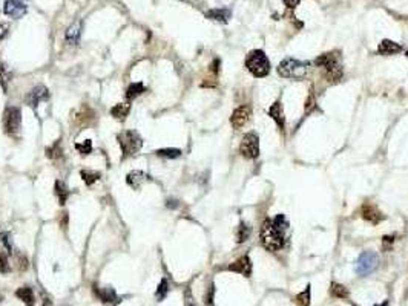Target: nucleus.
<instances>
[{
  "instance_id": "nucleus-1",
  "label": "nucleus",
  "mask_w": 408,
  "mask_h": 306,
  "mask_svg": "<svg viewBox=\"0 0 408 306\" xmlns=\"http://www.w3.org/2000/svg\"><path fill=\"white\" fill-rule=\"evenodd\" d=\"M259 240H261V245L266 248L267 251H278L284 246L285 240H284V233L279 232V230L275 226L273 220L270 219H266L261 226V232H259Z\"/></svg>"
},
{
  "instance_id": "nucleus-2",
  "label": "nucleus",
  "mask_w": 408,
  "mask_h": 306,
  "mask_svg": "<svg viewBox=\"0 0 408 306\" xmlns=\"http://www.w3.org/2000/svg\"><path fill=\"white\" fill-rule=\"evenodd\" d=\"M278 74L284 78H293V80H302L310 72V63L296 60V58H284L278 64Z\"/></svg>"
},
{
  "instance_id": "nucleus-3",
  "label": "nucleus",
  "mask_w": 408,
  "mask_h": 306,
  "mask_svg": "<svg viewBox=\"0 0 408 306\" xmlns=\"http://www.w3.org/2000/svg\"><path fill=\"white\" fill-rule=\"evenodd\" d=\"M316 66L324 68L325 76L330 82H339L342 78V68L339 62V56L336 52H327L316 58Z\"/></svg>"
},
{
  "instance_id": "nucleus-4",
  "label": "nucleus",
  "mask_w": 408,
  "mask_h": 306,
  "mask_svg": "<svg viewBox=\"0 0 408 306\" xmlns=\"http://www.w3.org/2000/svg\"><path fill=\"white\" fill-rule=\"evenodd\" d=\"M246 68L256 78H262V76H266L270 72V62L262 50L255 49L246 58Z\"/></svg>"
},
{
  "instance_id": "nucleus-5",
  "label": "nucleus",
  "mask_w": 408,
  "mask_h": 306,
  "mask_svg": "<svg viewBox=\"0 0 408 306\" xmlns=\"http://www.w3.org/2000/svg\"><path fill=\"white\" fill-rule=\"evenodd\" d=\"M118 140V144L122 147V152H123V156H131V155H135V153L140 152L141 146H143V140L141 136L135 132V130H123L117 136Z\"/></svg>"
},
{
  "instance_id": "nucleus-6",
  "label": "nucleus",
  "mask_w": 408,
  "mask_h": 306,
  "mask_svg": "<svg viewBox=\"0 0 408 306\" xmlns=\"http://www.w3.org/2000/svg\"><path fill=\"white\" fill-rule=\"evenodd\" d=\"M379 266V258L374 251H364L359 259L356 260V265H354V271L357 276L361 277H365L371 272H374Z\"/></svg>"
},
{
  "instance_id": "nucleus-7",
  "label": "nucleus",
  "mask_w": 408,
  "mask_h": 306,
  "mask_svg": "<svg viewBox=\"0 0 408 306\" xmlns=\"http://www.w3.org/2000/svg\"><path fill=\"white\" fill-rule=\"evenodd\" d=\"M4 129L8 135L16 136L22 129V112L19 108H8L4 115Z\"/></svg>"
},
{
  "instance_id": "nucleus-8",
  "label": "nucleus",
  "mask_w": 408,
  "mask_h": 306,
  "mask_svg": "<svg viewBox=\"0 0 408 306\" xmlns=\"http://www.w3.org/2000/svg\"><path fill=\"white\" fill-rule=\"evenodd\" d=\"M239 152L241 155L247 160H255L259 156V138L256 134L250 132L247 135H244L241 146H239Z\"/></svg>"
},
{
  "instance_id": "nucleus-9",
  "label": "nucleus",
  "mask_w": 408,
  "mask_h": 306,
  "mask_svg": "<svg viewBox=\"0 0 408 306\" xmlns=\"http://www.w3.org/2000/svg\"><path fill=\"white\" fill-rule=\"evenodd\" d=\"M28 11V4L27 0H5L4 4V12L5 16L17 20L20 17H23Z\"/></svg>"
},
{
  "instance_id": "nucleus-10",
  "label": "nucleus",
  "mask_w": 408,
  "mask_h": 306,
  "mask_svg": "<svg viewBox=\"0 0 408 306\" xmlns=\"http://www.w3.org/2000/svg\"><path fill=\"white\" fill-rule=\"evenodd\" d=\"M250 115H252V109L250 106H239L233 110L232 116H230V124L233 129H241L247 124V121L250 120Z\"/></svg>"
},
{
  "instance_id": "nucleus-11",
  "label": "nucleus",
  "mask_w": 408,
  "mask_h": 306,
  "mask_svg": "<svg viewBox=\"0 0 408 306\" xmlns=\"http://www.w3.org/2000/svg\"><path fill=\"white\" fill-rule=\"evenodd\" d=\"M48 98H50V90H48L45 86H36L33 88L28 95L25 96V101H27V104L31 106V108H37L40 103H43V101H46Z\"/></svg>"
},
{
  "instance_id": "nucleus-12",
  "label": "nucleus",
  "mask_w": 408,
  "mask_h": 306,
  "mask_svg": "<svg viewBox=\"0 0 408 306\" xmlns=\"http://www.w3.org/2000/svg\"><path fill=\"white\" fill-rule=\"evenodd\" d=\"M229 271L238 272V274H241L244 277H250V274H252V260H250V258L249 256L239 258L238 260H235L233 264L229 265Z\"/></svg>"
},
{
  "instance_id": "nucleus-13",
  "label": "nucleus",
  "mask_w": 408,
  "mask_h": 306,
  "mask_svg": "<svg viewBox=\"0 0 408 306\" xmlns=\"http://www.w3.org/2000/svg\"><path fill=\"white\" fill-rule=\"evenodd\" d=\"M362 218L364 220L373 224V225H377L379 222H382L383 219H385V216H383L376 206H373V204H364V207H362Z\"/></svg>"
},
{
  "instance_id": "nucleus-14",
  "label": "nucleus",
  "mask_w": 408,
  "mask_h": 306,
  "mask_svg": "<svg viewBox=\"0 0 408 306\" xmlns=\"http://www.w3.org/2000/svg\"><path fill=\"white\" fill-rule=\"evenodd\" d=\"M151 180V176L146 174L145 172H141V170H134L131 172L128 176H126V182L129 187H132L134 190H140L143 187V184L148 182Z\"/></svg>"
},
{
  "instance_id": "nucleus-15",
  "label": "nucleus",
  "mask_w": 408,
  "mask_h": 306,
  "mask_svg": "<svg viewBox=\"0 0 408 306\" xmlns=\"http://www.w3.org/2000/svg\"><path fill=\"white\" fill-rule=\"evenodd\" d=\"M94 292H95V296L99 297V300L102 303H105V304H114V303L118 302V296H117L114 288H109V286L99 288V286L94 285Z\"/></svg>"
},
{
  "instance_id": "nucleus-16",
  "label": "nucleus",
  "mask_w": 408,
  "mask_h": 306,
  "mask_svg": "<svg viewBox=\"0 0 408 306\" xmlns=\"http://www.w3.org/2000/svg\"><path fill=\"white\" fill-rule=\"evenodd\" d=\"M377 52H379L380 56H396V54L402 52V46H400L399 43L393 42V40L385 38V40H382V42L379 43Z\"/></svg>"
},
{
  "instance_id": "nucleus-17",
  "label": "nucleus",
  "mask_w": 408,
  "mask_h": 306,
  "mask_svg": "<svg viewBox=\"0 0 408 306\" xmlns=\"http://www.w3.org/2000/svg\"><path fill=\"white\" fill-rule=\"evenodd\" d=\"M82 30H83V22L77 20L76 23H73L66 31V42L69 44H79L80 37H82Z\"/></svg>"
},
{
  "instance_id": "nucleus-18",
  "label": "nucleus",
  "mask_w": 408,
  "mask_h": 306,
  "mask_svg": "<svg viewBox=\"0 0 408 306\" xmlns=\"http://www.w3.org/2000/svg\"><path fill=\"white\" fill-rule=\"evenodd\" d=\"M269 115L270 118L276 122V126L279 127L281 130H284V126H285V116H284V108L281 104V101H276L273 103L269 109Z\"/></svg>"
},
{
  "instance_id": "nucleus-19",
  "label": "nucleus",
  "mask_w": 408,
  "mask_h": 306,
  "mask_svg": "<svg viewBox=\"0 0 408 306\" xmlns=\"http://www.w3.org/2000/svg\"><path fill=\"white\" fill-rule=\"evenodd\" d=\"M230 11L229 10H224V8H215V10H210L206 12V17L210 18V20H215V22H221V23H227L229 18H230Z\"/></svg>"
},
{
  "instance_id": "nucleus-20",
  "label": "nucleus",
  "mask_w": 408,
  "mask_h": 306,
  "mask_svg": "<svg viewBox=\"0 0 408 306\" xmlns=\"http://www.w3.org/2000/svg\"><path fill=\"white\" fill-rule=\"evenodd\" d=\"M16 296L25 303L27 306H34L36 303V297H34V291L30 286H22L16 291Z\"/></svg>"
},
{
  "instance_id": "nucleus-21",
  "label": "nucleus",
  "mask_w": 408,
  "mask_h": 306,
  "mask_svg": "<svg viewBox=\"0 0 408 306\" xmlns=\"http://www.w3.org/2000/svg\"><path fill=\"white\" fill-rule=\"evenodd\" d=\"M129 112H131V106L128 103H118L111 109V115L120 121H123L129 115Z\"/></svg>"
},
{
  "instance_id": "nucleus-22",
  "label": "nucleus",
  "mask_w": 408,
  "mask_h": 306,
  "mask_svg": "<svg viewBox=\"0 0 408 306\" xmlns=\"http://www.w3.org/2000/svg\"><path fill=\"white\" fill-rule=\"evenodd\" d=\"M155 155L160 156V158H166V160H175V158L181 156V150L174 148V147H166V148L155 150Z\"/></svg>"
},
{
  "instance_id": "nucleus-23",
  "label": "nucleus",
  "mask_w": 408,
  "mask_h": 306,
  "mask_svg": "<svg viewBox=\"0 0 408 306\" xmlns=\"http://www.w3.org/2000/svg\"><path fill=\"white\" fill-rule=\"evenodd\" d=\"M250 233H252L250 225H247L246 222H241V224L238 225V228H236V242L238 244L246 242L250 238Z\"/></svg>"
},
{
  "instance_id": "nucleus-24",
  "label": "nucleus",
  "mask_w": 408,
  "mask_h": 306,
  "mask_svg": "<svg viewBox=\"0 0 408 306\" xmlns=\"http://www.w3.org/2000/svg\"><path fill=\"white\" fill-rule=\"evenodd\" d=\"M56 194L59 198V204H60V206H65L68 198H69V194H71V192L68 190V187H66V184L63 181H57L56 182Z\"/></svg>"
},
{
  "instance_id": "nucleus-25",
  "label": "nucleus",
  "mask_w": 408,
  "mask_h": 306,
  "mask_svg": "<svg viewBox=\"0 0 408 306\" xmlns=\"http://www.w3.org/2000/svg\"><path fill=\"white\" fill-rule=\"evenodd\" d=\"M143 92H146V88L143 83H132L128 90H126V98L131 101V100H135L137 96H140Z\"/></svg>"
},
{
  "instance_id": "nucleus-26",
  "label": "nucleus",
  "mask_w": 408,
  "mask_h": 306,
  "mask_svg": "<svg viewBox=\"0 0 408 306\" xmlns=\"http://www.w3.org/2000/svg\"><path fill=\"white\" fill-rule=\"evenodd\" d=\"M310 300H311V286L308 285L302 292H299L296 297H295V302L299 304V306H308L310 304Z\"/></svg>"
},
{
  "instance_id": "nucleus-27",
  "label": "nucleus",
  "mask_w": 408,
  "mask_h": 306,
  "mask_svg": "<svg viewBox=\"0 0 408 306\" xmlns=\"http://www.w3.org/2000/svg\"><path fill=\"white\" fill-rule=\"evenodd\" d=\"M82 180L86 186H92L94 182H97L100 180V173L97 172H91V170H82Z\"/></svg>"
},
{
  "instance_id": "nucleus-28",
  "label": "nucleus",
  "mask_w": 408,
  "mask_h": 306,
  "mask_svg": "<svg viewBox=\"0 0 408 306\" xmlns=\"http://www.w3.org/2000/svg\"><path fill=\"white\" fill-rule=\"evenodd\" d=\"M11 72L7 69V66L5 64H0V84H2V88H4V90H7L8 89V83L11 82Z\"/></svg>"
},
{
  "instance_id": "nucleus-29",
  "label": "nucleus",
  "mask_w": 408,
  "mask_h": 306,
  "mask_svg": "<svg viewBox=\"0 0 408 306\" xmlns=\"http://www.w3.org/2000/svg\"><path fill=\"white\" fill-rule=\"evenodd\" d=\"M167 292H169V284H167V280H166V278H163L161 282H160V285H158V288H157V291H155L157 300H158V302L164 300L166 296H167Z\"/></svg>"
},
{
  "instance_id": "nucleus-30",
  "label": "nucleus",
  "mask_w": 408,
  "mask_h": 306,
  "mask_svg": "<svg viewBox=\"0 0 408 306\" xmlns=\"http://www.w3.org/2000/svg\"><path fill=\"white\" fill-rule=\"evenodd\" d=\"M331 296L338 297V298H347L348 297V290L344 285L333 284L331 285Z\"/></svg>"
},
{
  "instance_id": "nucleus-31",
  "label": "nucleus",
  "mask_w": 408,
  "mask_h": 306,
  "mask_svg": "<svg viewBox=\"0 0 408 306\" xmlns=\"http://www.w3.org/2000/svg\"><path fill=\"white\" fill-rule=\"evenodd\" d=\"M46 156L51 158V160H56V158H60L62 156V147H60V142L57 141L56 144H53L51 147L46 148Z\"/></svg>"
},
{
  "instance_id": "nucleus-32",
  "label": "nucleus",
  "mask_w": 408,
  "mask_h": 306,
  "mask_svg": "<svg viewBox=\"0 0 408 306\" xmlns=\"http://www.w3.org/2000/svg\"><path fill=\"white\" fill-rule=\"evenodd\" d=\"M76 150L80 153V155H89V153L92 152V141L86 140L83 142H77L76 144Z\"/></svg>"
},
{
  "instance_id": "nucleus-33",
  "label": "nucleus",
  "mask_w": 408,
  "mask_h": 306,
  "mask_svg": "<svg viewBox=\"0 0 408 306\" xmlns=\"http://www.w3.org/2000/svg\"><path fill=\"white\" fill-rule=\"evenodd\" d=\"M273 224H275V226L279 230V232H282V233H285V230L289 228V220L285 219L284 214H278V216L273 219Z\"/></svg>"
},
{
  "instance_id": "nucleus-34",
  "label": "nucleus",
  "mask_w": 408,
  "mask_h": 306,
  "mask_svg": "<svg viewBox=\"0 0 408 306\" xmlns=\"http://www.w3.org/2000/svg\"><path fill=\"white\" fill-rule=\"evenodd\" d=\"M0 242H2V245L7 248L8 254H13V240H11V234L10 233H2L0 234Z\"/></svg>"
},
{
  "instance_id": "nucleus-35",
  "label": "nucleus",
  "mask_w": 408,
  "mask_h": 306,
  "mask_svg": "<svg viewBox=\"0 0 408 306\" xmlns=\"http://www.w3.org/2000/svg\"><path fill=\"white\" fill-rule=\"evenodd\" d=\"M0 272H2V274L10 272V260H8V256L4 251H0Z\"/></svg>"
},
{
  "instance_id": "nucleus-36",
  "label": "nucleus",
  "mask_w": 408,
  "mask_h": 306,
  "mask_svg": "<svg viewBox=\"0 0 408 306\" xmlns=\"http://www.w3.org/2000/svg\"><path fill=\"white\" fill-rule=\"evenodd\" d=\"M316 108V101H315V95L313 94H310L308 96H307V101H305V112L308 114V112H311Z\"/></svg>"
},
{
  "instance_id": "nucleus-37",
  "label": "nucleus",
  "mask_w": 408,
  "mask_h": 306,
  "mask_svg": "<svg viewBox=\"0 0 408 306\" xmlns=\"http://www.w3.org/2000/svg\"><path fill=\"white\" fill-rule=\"evenodd\" d=\"M213 296H215V288H213V285H210L209 290H207V292H206V297H204V303L207 306L213 304Z\"/></svg>"
},
{
  "instance_id": "nucleus-38",
  "label": "nucleus",
  "mask_w": 408,
  "mask_h": 306,
  "mask_svg": "<svg viewBox=\"0 0 408 306\" xmlns=\"http://www.w3.org/2000/svg\"><path fill=\"white\" fill-rule=\"evenodd\" d=\"M282 2L285 4V6L287 8H290V10H295L298 5H299V2L301 0H282Z\"/></svg>"
},
{
  "instance_id": "nucleus-39",
  "label": "nucleus",
  "mask_w": 408,
  "mask_h": 306,
  "mask_svg": "<svg viewBox=\"0 0 408 306\" xmlns=\"http://www.w3.org/2000/svg\"><path fill=\"white\" fill-rule=\"evenodd\" d=\"M8 30H10L8 24H5V23L0 24V40H4L8 36Z\"/></svg>"
},
{
  "instance_id": "nucleus-40",
  "label": "nucleus",
  "mask_w": 408,
  "mask_h": 306,
  "mask_svg": "<svg viewBox=\"0 0 408 306\" xmlns=\"http://www.w3.org/2000/svg\"><path fill=\"white\" fill-rule=\"evenodd\" d=\"M166 206H167V208H177L178 207V202L175 199H167L166 200Z\"/></svg>"
},
{
  "instance_id": "nucleus-41",
  "label": "nucleus",
  "mask_w": 408,
  "mask_h": 306,
  "mask_svg": "<svg viewBox=\"0 0 408 306\" xmlns=\"http://www.w3.org/2000/svg\"><path fill=\"white\" fill-rule=\"evenodd\" d=\"M186 306H197V304H195V303H194V302H192V300H190V298H189V300H187V302H186Z\"/></svg>"
},
{
  "instance_id": "nucleus-42",
  "label": "nucleus",
  "mask_w": 408,
  "mask_h": 306,
  "mask_svg": "<svg viewBox=\"0 0 408 306\" xmlns=\"http://www.w3.org/2000/svg\"><path fill=\"white\" fill-rule=\"evenodd\" d=\"M376 306H387V302L385 303H380V304H376Z\"/></svg>"
},
{
  "instance_id": "nucleus-43",
  "label": "nucleus",
  "mask_w": 408,
  "mask_h": 306,
  "mask_svg": "<svg viewBox=\"0 0 408 306\" xmlns=\"http://www.w3.org/2000/svg\"><path fill=\"white\" fill-rule=\"evenodd\" d=\"M406 58H408V50H406Z\"/></svg>"
}]
</instances>
